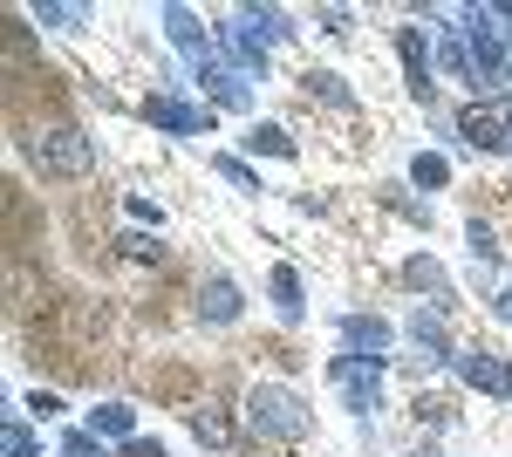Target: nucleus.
Wrapping results in <instances>:
<instances>
[{
  "label": "nucleus",
  "mask_w": 512,
  "mask_h": 457,
  "mask_svg": "<svg viewBox=\"0 0 512 457\" xmlns=\"http://www.w3.org/2000/svg\"><path fill=\"white\" fill-rule=\"evenodd\" d=\"M246 430L267 437V444H301V437L315 430V410H308V396L287 389V382H253V389H246Z\"/></svg>",
  "instance_id": "f257e3e1"
},
{
  "label": "nucleus",
  "mask_w": 512,
  "mask_h": 457,
  "mask_svg": "<svg viewBox=\"0 0 512 457\" xmlns=\"http://www.w3.org/2000/svg\"><path fill=\"white\" fill-rule=\"evenodd\" d=\"M28 164L41 178H89L96 171V137L76 123H35L28 130Z\"/></svg>",
  "instance_id": "f03ea898"
},
{
  "label": "nucleus",
  "mask_w": 512,
  "mask_h": 457,
  "mask_svg": "<svg viewBox=\"0 0 512 457\" xmlns=\"http://www.w3.org/2000/svg\"><path fill=\"white\" fill-rule=\"evenodd\" d=\"M458 21H465V62H472V89H478V96H492L499 82H512L506 28H492V21H499V7H465Z\"/></svg>",
  "instance_id": "7ed1b4c3"
},
{
  "label": "nucleus",
  "mask_w": 512,
  "mask_h": 457,
  "mask_svg": "<svg viewBox=\"0 0 512 457\" xmlns=\"http://www.w3.org/2000/svg\"><path fill=\"white\" fill-rule=\"evenodd\" d=\"M458 137L472 144V151H512V96H485L472 110H458Z\"/></svg>",
  "instance_id": "20e7f679"
},
{
  "label": "nucleus",
  "mask_w": 512,
  "mask_h": 457,
  "mask_svg": "<svg viewBox=\"0 0 512 457\" xmlns=\"http://www.w3.org/2000/svg\"><path fill=\"white\" fill-rule=\"evenodd\" d=\"M328 382L349 396L355 417H369V410H383V362H362V355H335L328 362Z\"/></svg>",
  "instance_id": "39448f33"
},
{
  "label": "nucleus",
  "mask_w": 512,
  "mask_h": 457,
  "mask_svg": "<svg viewBox=\"0 0 512 457\" xmlns=\"http://www.w3.org/2000/svg\"><path fill=\"white\" fill-rule=\"evenodd\" d=\"M144 116L171 130V137H212V103H185V96H151Z\"/></svg>",
  "instance_id": "423d86ee"
},
{
  "label": "nucleus",
  "mask_w": 512,
  "mask_h": 457,
  "mask_svg": "<svg viewBox=\"0 0 512 457\" xmlns=\"http://www.w3.org/2000/svg\"><path fill=\"white\" fill-rule=\"evenodd\" d=\"M267 48H274V41L260 35L246 14H233V21H226V55L239 62V76H267Z\"/></svg>",
  "instance_id": "0eeeda50"
},
{
  "label": "nucleus",
  "mask_w": 512,
  "mask_h": 457,
  "mask_svg": "<svg viewBox=\"0 0 512 457\" xmlns=\"http://www.w3.org/2000/svg\"><path fill=\"white\" fill-rule=\"evenodd\" d=\"M335 335H342V348H349V355L383 362V348H390V321H376V314H342V321H335Z\"/></svg>",
  "instance_id": "6e6552de"
},
{
  "label": "nucleus",
  "mask_w": 512,
  "mask_h": 457,
  "mask_svg": "<svg viewBox=\"0 0 512 457\" xmlns=\"http://www.w3.org/2000/svg\"><path fill=\"white\" fill-rule=\"evenodd\" d=\"M403 280H410V287H417V294H424V301H431L437 314H451V301H458V287H451V273L437 267L431 253H410V260H403Z\"/></svg>",
  "instance_id": "1a4fd4ad"
},
{
  "label": "nucleus",
  "mask_w": 512,
  "mask_h": 457,
  "mask_svg": "<svg viewBox=\"0 0 512 457\" xmlns=\"http://www.w3.org/2000/svg\"><path fill=\"white\" fill-rule=\"evenodd\" d=\"M396 55H403V82L417 103H431V48H424V28H396Z\"/></svg>",
  "instance_id": "9d476101"
},
{
  "label": "nucleus",
  "mask_w": 512,
  "mask_h": 457,
  "mask_svg": "<svg viewBox=\"0 0 512 457\" xmlns=\"http://www.w3.org/2000/svg\"><path fill=\"white\" fill-rule=\"evenodd\" d=\"M239 280L233 273H212V280H205V287H198V321H212V328H233L239 321Z\"/></svg>",
  "instance_id": "9b49d317"
},
{
  "label": "nucleus",
  "mask_w": 512,
  "mask_h": 457,
  "mask_svg": "<svg viewBox=\"0 0 512 457\" xmlns=\"http://www.w3.org/2000/svg\"><path fill=\"white\" fill-rule=\"evenodd\" d=\"M198 82H205V96H212L219 110H246V103H253V96H246V82H253V76L226 69L219 55H212V62H198Z\"/></svg>",
  "instance_id": "f8f14e48"
},
{
  "label": "nucleus",
  "mask_w": 512,
  "mask_h": 457,
  "mask_svg": "<svg viewBox=\"0 0 512 457\" xmlns=\"http://www.w3.org/2000/svg\"><path fill=\"white\" fill-rule=\"evenodd\" d=\"M451 369H458V382H472V389H506V355H492V348H458Z\"/></svg>",
  "instance_id": "ddd939ff"
},
{
  "label": "nucleus",
  "mask_w": 512,
  "mask_h": 457,
  "mask_svg": "<svg viewBox=\"0 0 512 457\" xmlns=\"http://www.w3.org/2000/svg\"><path fill=\"white\" fill-rule=\"evenodd\" d=\"M410 342L424 348V362H451V355H458L451 335H444V314H437V307H417V314H410Z\"/></svg>",
  "instance_id": "4468645a"
},
{
  "label": "nucleus",
  "mask_w": 512,
  "mask_h": 457,
  "mask_svg": "<svg viewBox=\"0 0 512 457\" xmlns=\"http://www.w3.org/2000/svg\"><path fill=\"white\" fill-rule=\"evenodd\" d=\"M164 35L178 41L192 62H212V41L198 35V14H192V7H164Z\"/></svg>",
  "instance_id": "2eb2a0df"
},
{
  "label": "nucleus",
  "mask_w": 512,
  "mask_h": 457,
  "mask_svg": "<svg viewBox=\"0 0 512 457\" xmlns=\"http://www.w3.org/2000/svg\"><path fill=\"white\" fill-rule=\"evenodd\" d=\"M301 89H308V103H328V110H355V89L335 69H308L301 76Z\"/></svg>",
  "instance_id": "dca6fc26"
},
{
  "label": "nucleus",
  "mask_w": 512,
  "mask_h": 457,
  "mask_svg": "<svg viewBox=\"0 0 512 457\" xmlns=\"http://www.w3.org/2000/svg\"><path fill=\"white\" fill-rule=\"evenodd\" d=\"M267 294H274V314H280V321H301V314H308V301H301V273H294V267H274Z\"/></svg>",
  "instance_id": "f3484780"
},
{
  "label": "nucleus",
  "mask_w": 512,
  "mask_h": 457,
  "mask_svg": "<svg viewBox=\"0 0 512 457\" xmlns=\"http://www.w3.org/2000/svg\"><path fill=\"white\" fill-rule=\"evenodd\" d=\"M89 430H96V437H117V444H130L137 410H130V403H103V410H89Z\"/></svg>",
  "instance_id": "a211bd4d"
},
{
  "label": "nucleus",
  "mask_w": 512,
  "mask_h": 457,
  "mask_svg": "<svg viewBox=\"0 0 512 457\" xmlns=\"http://www.w3.org/2000/svg\"><path fill=\"white\" fill-rule=\"evenodd\" d=\"M410 185H417V191H444V185H451V157L417 151V157H410Z\"/></svg>",
  "instance_id": "6ab92c4d"
},
{
  "label": "nucleus",
  "mask_w": 512,
  "mask_h": 457,
  "mask_svg": "<svg viewBox=\"0 0 512 457\" xmlns=\"http://www.w3.org/2000/svg\"><path fill=\"white\" fill-rule=\"evenodd\" d=\"M246 151L253 157H294V137H287L280 123H253V130H246Z\"/></svg>",
  "instance_id": "aec40b11"
},
{
  "label": "nucleus",
  "mask_w": 512,
  "mask_h": 457,
  "mask_svg": "<svg viewBox=\"0 0 512 457\" xmlns=\"http://www.w3.org/2000/svg\"><path fill=\"white\" fill-rule=\"evenodd\" d=\"M465 246H472V267H492L499 260V232L485 226V219H465Z\"/></svg>",
  "instance_id": "412c9836"
},
{
  "label": "nucleus",
  "mask_w": 512,
  "mask_h": 457,
  "mask_svg": "<svg viewBox=\"0 0 512 457\" xmlns=\"http://www.w3.org/2000/svg\"><path fill=\"white\" fill-rule=\"evenodd\" d=\"M192 437H198V444H212V451H219V444H233V423L219 417V410H198V417H192Z\"/></svg>",
  "instance_id": "4be33fe9"
},
{
  "label": "nucleus",
  "mask_w": 512,
  "mask_h": 457,
  "mask_svg": "<svg viewBox=\"0 0 512 457\" xmlns=\"http://www.w3.org/2000/svg\"><path fill=\"white\" fill-rule=\"evenodd\" d=\"M28 14H35L41 28H82V21H89L82 7H62V0H41V7H28Z\"/></svg>",
  "instance_id": "5701e85b"
},
{
  "label": "nucleus",
  "mask_w": 512,
  "mask_h": 457,
  "mask_svg": "<svg viewBox=\"0 0 512 457\" xmlns=\"http://www.w3.org/2000/svg\"><path fill=\"white\" fill-rule=\"evenodd\" d=\"M239 14H246V21H253V28H260V35H267V41H287V35H294L280 7H239Z\"/></svg>",
  "instance_id": "b1692460"
},
{
  "label": "nucleus",
  "mask_w": 512,
  "mask_h": 457,
  "mask_svg": "<svg viewBox=\"0 0 512 457\" xmlns=\"http://www.w3.org/2000/svg\"><path fill=\"white\" fill-rule=\"evenodd\" d=\"M437 62H444V69H451L458 82H472V62H465V28H451V41L437 48Z\"/></svg>",
  "instance_id": "393cba45"
},
{
  "label": "nucleus",
  "mask_w": 512,
  "mask_h": 457,
  "mask_svg": "<svg viewBox=\"0 0 512 457\" xmlns=\"http://www.w3.org/2000/svg\"><path fill=\"white\" fill-rule=\"evenodd\" d=\"M212 171H219L226 185H239V191H260V178H253V164H246V157H212Z\"/></svg>",
  "instance_id": "a878e982"
},
{
  "label": "nucleus",
  "mask_w": 512,
  "mask_h": 457,
  "mask_svg": "<svg viewBox=\"0 0 512 457\" xmlns=\"http://www.w3.org/2000/svg\"><path fill=\"white\" fill-rule=\"evenodd\" d=\"M7 457H41V444H35V430L21 417H7Z\"/></svg>",
  "instance_id": "bb28decb"
},
{
  "label": "nucleus",
  "mask_w": 512,
  "mask_h": 457,
  "mask_svg": "<svg viewBox=\"0 0 512 457\" xmlns=\"http://www.w3.org/2000/svg\"><path fill=\"white\" fill-rule=\"evenodd\" d=\"M383 198H390V205L403 212V219H410V226H424V232H431V205H417V198H403V185H390Z\"/></svg>",
  "instance_id": "cd10ccee"
},
{
  "label": "nucleus",
  "mask_w": 512,
  "mask_h": 457,
  "mask_svg": "<svg viewBox=\"0 0 512 457\" xmlns=\"http://www.w3.org/2000/svg\"><path fill=\"white\" fill-rule=\"evenodd\" d=\"M62 457H103L96 430H69V437H62Z\"/></svg>",
  "instance_id": "c85d7f7f"
},
{
  "label": "nucleus",
  "mask_w": 512,
  "mask_h": 457,
  "mask_svg": "<svg viewBox=\"0 0 512 457\" xmlns=\"http://www.w3.org/2000/svg\"><path fill=\"white\" fill-rule=\"evenodd\" d=\"M117 246H123V253H130V260H158V253H164L158 239H144V232H123Z\"/></svg>",
  "instance_id": "c756f323"
},
{
  "label": "nucleus",
  "mask_w": 512,
  "mask_h": 457,
  "mask_svg": "<svg viewBox=\"0 0 512 457\" xmlns=\"http://www.w3.org/2000/svg\"><path fill=\"white\" fill-rule=\"evenodd\" d=\"M28 410L48 423V417H62V396H55V389H35V396H28Z\"/></svg>",
  "instance_id": "7c9ffc66"
},
{
  "label": "nucleus",
  "mask_w": 512,
  "mask_h": 457,
  "mask_svg": "<svg viewBox=\"0 0 512 457\" xmlns=\"http://www.w3.org/2000/svg\"><path fill=\"white\" fill-rule=\"evenodd\" d=\"M315 21H321V35H349V7H321Z\"/></svg>",
  "instance_id": "2f4dec72"
},
{
  "label": "nucleus",
  "mask_w": 512,
  "mask_h": 457,
  "mask_svg": "<svg viewBox=\"0 0 512 457\" xmlns=\"http://www.w3.org/2000/svg\"><path fill=\"white\" fill-rule=\"evenodd\" d=\"M492 314H499V321L512 328V287H499V294H492Z\"/></svg>",
  "instance_id": "473e14b6"
},
{
  "label": "nucleus",
  "mask_w": 512,
  "mask_h": 457,
  "mask_svg": "<svg viewBox=\"0 0 512 457\" xmlns=\"http://www.w3.org/2000/svg\"><path fill=\"white\" fill-rule=\"evenodd\" d=\"M123 457H164L158 444H144V437H130V444H123Z\"/></svg>",
  "instance_id": "72a5a7b5"
},
{
  "label": "nucleus",
  "mask_w": 512,
  "mask_h": 457,
  "mask_svg": "<svg viewBox=\"0 0 512 457\" xmlns=\"http://www.w3.org/2000/svg\"><path fill=\"white\" fill-rule=\"evenodd\" d=\"M499 396H512V362H506V389H499Z\"/></svg>",
  "instance_id": "f704fd0d"
}]
</instances>
